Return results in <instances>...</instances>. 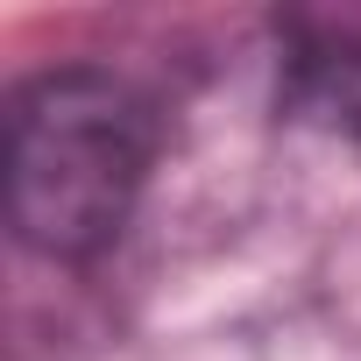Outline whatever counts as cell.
Here are the masks:
<instances>
[{
	"label": "cell",
	"instance_id": "6da1fadb",
	"mask_svg": "<svg viewBox=\"0 0 361 361\" xmlns=\"http://www.w3.org/2000/svg\"><path fill=\"white\" fill-rule=\"evenodd\" d=\"M156 156V121L114 71H43L8 99V213L15 234L57 262L99 255Z\"/></svg>",
	"mask_w": 361,
	"mask_h": 361
}]
</instances>
